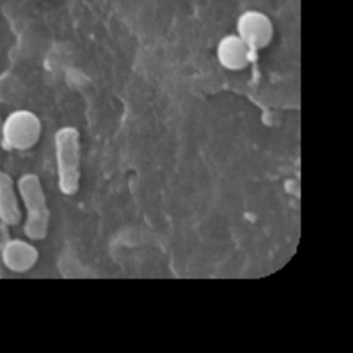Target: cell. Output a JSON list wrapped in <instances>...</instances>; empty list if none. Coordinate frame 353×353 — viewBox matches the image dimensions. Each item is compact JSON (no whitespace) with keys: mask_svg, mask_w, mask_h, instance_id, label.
<instances>
[{"mask_svg":"<svg viewBox=\"0 0 353 353\" xmlns=\"http://www.w3.org/2000/svg\"><path fill=\"white\" fill-rule=\"evenodd\" d=\"M17 193L26 210L23 234L32 241L46 239L50 223V210L39 175L33 172L22 174L17 181Z\"/></svg>","mask_w":353,"mask_h":353,"instance_id":"cell-1","label":"cell"},{"mask_svg":"<svg viewBox=\"0 0 353 353\" xmlns=\"http://www.w3.org/2000/svg\"><path fill=\"white\" fill-rule=\"evenodd\" d=\"M58 188L65 196H73L80 185V134L72 125L57 130L54 135Z\"/></svg>","mask_w":353,"mask_h":353,"instance_id":"cell-2","label":"cell"},{"mask_svg":"<svg viewBox=\"0 0 353 353\" xmlns=\"http://www.w3.org/2000/svg\"><path fill=\"white\" fill-rule=\"evenodd\" d=\"M40 135L41 121L28 109L11 112L1 124V143L10 150H28L39 142Z\"/></svg>","mask_w":353,"mask_h":353,"instance_id":"cell-3","label":"cell"},{"mask_svg":"<svg viewBox=\"0 0 353 353\" xmlns=\"http://www.w3.org/2000/svg\"><path fill=\"white\" fill-rule=\"evenodd\" d=\"M237 36L251 51H259L273 39V23L269 17L258 10L241 12L236 22Z\"/></svg>","mask_w":353,"mask_h":353,"instance_id":"cell-4","label":"cell"},{"mask_svg":"<svg viewBox=\"0 0 353 353\" xmlns=\"http://www.w3.org/2000/svg\"><path fill=\"white\" fill-rule=\"evenodd\" d=\"M3 265L14 273L29 272L39 259L37 248L21 239L7 240L0 252Z\"/></svg>","mask_w":353,"mask_h":353,"instance_id":"cell-5","label":"cell"},{"mask_svg":"<svg viewBox=\"0 0 353 353\" xmlns=\"http://www.w3.org/2000/svg\"><path fill=\"white\" fill-rule=\"evenodd\" d=\"M251 50L237 34L223 36L216 46L218 62L228 70H241L248 66Z\"/></svg>","mask_w":353,"mask_h":353,"instance_id":"cell-6","label":"cell"},{"mask_svg":"<svg viewBox=\"0 0 353 353\" xmlns=\"http://www.w3.org/2000/svg\"><path fill=\"white\" fill-rule=\"evenodd\" d=\"M22 212L14 179L0 170V221L7 226L21 222Z\"/></svg>","mask_w":353,"mask_h":353,"instance_id":"cell-7","label":"cell"}]
</instances>
